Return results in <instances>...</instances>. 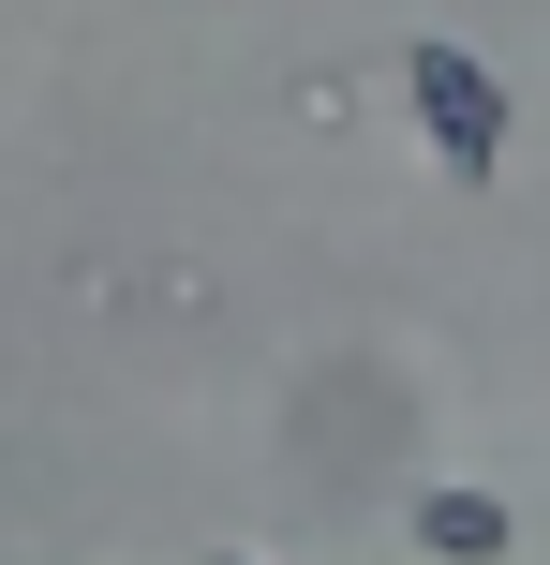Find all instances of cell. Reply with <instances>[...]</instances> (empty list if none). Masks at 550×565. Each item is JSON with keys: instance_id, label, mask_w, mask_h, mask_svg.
Segmentation results:
<instances>
[{"instance_id": "cell-2", "label": "cell", "mask_w": 550, "mask_h": 565, "mask_svg": "<svg viewBox=\"0 0 550 565\" xmlns=\"http://www.w3.org/2000/svg\"><path fill=\"white\" fill-rule=\"evenodd\" d=\"M432 551H506V507H476V491H446V507H432Z\"/></svg>"}, {"instance_id": "cell-1", "label": "cell", "mask_w": 550, "mask_h": 565, "mask_svg": "<svg viewBox=\"0 0 550 565\" xmlns=\"http://www.w3.org/2000/svg\"><path fill=\"white\" fill-rule=\"evenodd\" d=\"M417 105H432V135H446V164H492V89H476L462 60H446V45L417 60Z\"/></svg>"}]
</instances>
